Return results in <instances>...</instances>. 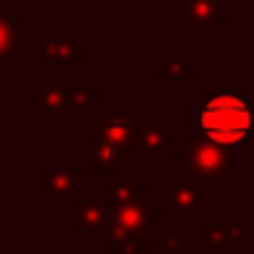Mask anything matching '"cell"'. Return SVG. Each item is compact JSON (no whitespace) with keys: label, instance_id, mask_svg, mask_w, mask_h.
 Returning a JSON list of instances; mask_svg holds the SVG:
<instances>
[{"label":"cell","instance_id":"cell-15","mask_svg":"<svg viewBox=\"0 0 254 254\" xmlns=\"http://www.w3.org/2000/svg\"><path fill=\"white\" fill-rule=\"evenodd\" d=\"M134 150L128 148H118V145H110V142H99V145H88L82 150V156L88 161H96L99 167H115L121 161H128Z\"/></svg>","mask_w":254,"mask_h":254},{"label":"cell","instance_id":"cell-10","mask_svg":"<svg viewBox=\"0 0 254 254\" xmlns=\"http://www.w3.org/2000/svg\"><path fill=\"white\" fill-rule=\"evenodd\" d=\"M85 178L71 170L68 161H61L58 170L47 175V197H82Z\"/></svg>","mask_w":254,"mask_h":254},{"label":"cell","instance_id":"cell-17","mask_svg":"<svg viewBox=\"0 0 254 254\" xmlns=\"http://www.w3.org/2000/svg\"><path fill=\"white\" fill-rule=\"evenodd\" d=\"M145 246H148V232H131L121 249L123 254H145Z\"/></svg>","mask_w":254,"mask_h":254},{"label":"cell","instance_id":"cell-4","mask_svg":"<svg viewBox=\"0 0 254 254\" xmlns=\"http://www.w3.org/2000/svg\"><path fill=\"white\" fill-rule=\"evenodd\" d=\"M134 121L137 112H99L93 121L85 123V134L96 137L99 142L134 150Z\"/></svg>","mask_w":254,"mask_h":254},{"label":"cell","instance_id":"cell-16","mask_svg":"<svg viewBox=\"0 0 254 254\" xmlns=\"http://www.w3.org/2000/svg\"><path fill=\"white\" fill-rule=\"evenodd\" d=\"M66 99H68V107H71L74 118L79 121L93 107V90L88 85H74V88H66Z\"/></svg>","mask_w":254,"mask_h":254},{"label":"cell","instance_id":"cell-3","mask_svg":"<svg viewBox=\"0 0 254 254\" xmlns=\"http://www.w3.org/2000/svg\"><path fill=\"white\" fill-rule=\"evenodd\" d=\"M131 232H156V199L139 189L134 197L112 202V221L107 230L110 246H123Z\"/></svg>","mask_w":254,"mask_h":254},{"label":"cell","instance_id":"cell-8","mask_svg":"<svg viewBox=\"0 0 254 254\" xmlns=\"http://www.w3.org/2000/svg\"><path fill=\"white\" fill-rule=\"evenodd\" d=\"M33 58L36 61H58L61 63V71L68 74L74 63L82 61V39L79 36H58V39H50L47 44H41L33 52Z\"/></svg>","mask_w":254,"mask_h":254},{"label":"cell","instance_id":"cell-1","mask_svg":"<svg viewBox=\"0 0 254 254\" xmlns=\"http://www.w3.org/2000/svg\"><path fill=\"white\" fill-rule=\"evenodd\" d=\"M194 131L230 150L243 148L254 137V107L243 88L213 90L194 112Z\"/></svg>","mask_w":254,"mask_h":254},{"label":"cell","instance_id":"cell-18","mask_svg":"<svg viewBox=\"0 0 254 254\" xmlns=\"http://www.w3.org/2000/svg\"><path fill=\"white\" fill-rule=\"evenodd\" d=\"M161 246L167 249L170 254H183V235H178V232H167V235H161Z\"/></svg>","mask_w":254,"mask_h":254},{"label":"cell","instance_id":"cell-11","mask_svg":"<svg viewBox=\"0 0 254 254\" xmlns=\"http://www.w3.org/2000/svg\"><path fill=\"white\" fill-rule=\"evenodd\" d=\"M22 14L0 11V61H17L22 52Z\"/></svg>","mask_w":254,"mask_h":254},{"label":"cell","instance_id":"cell-6","mask_svg":"<svg viewBox=\"0 0 254 254\" xmlns=\"http://www.w3.org/2000/svg\"><path fill=\"white\" fill-rule=\"evenodd\" d=\"M134 145L145 148L148 161H156L161 148L170 145V123H161L153 110L137 112V121H134Z\"/></svg>","mask_w":254,"mask_h":254},{"label":"cell","instance_id":"cell-12","mask_svg":"<svg viewBox=\"0 0 254 254\" xmlns=\"http://www.w3.org/2000/svg\"><path fill=\"white\" fill-rule=\"evenodd\" d=\"M183 17L191 19L197 36H205L210 25L221 19L219 0H183Z\"/></svg>","mask_w":254,"mask_h":254},{"label":"cell","instance_id":"cell-14","mask_svg":"<svg viewBox=\"0 0 254 254\" xmlns=\"http://www.w3.org/2000/svg\"><path fill=\"white\" fill-rule=\"evenodd\" d=\"M243 241V227H221V224H208V232H199L194 238L197 246H241Z\"/></svg>","mask_w":254,"mask_h":254},{"label":"cell","instance_id":"cell-5","mask_svg":"<svg viewBox=\"0 0 254 254\" xmlns=\"http://www.w3.org/2000/svg\"><path fill=\"white\" fill-rule=\"evenodd\" d=\"M170 205L183 221H194V213L208 205V186L199 183L191 172H172L170 175Z\"/></svg>","mask_w":254,"mask_h":254},{"label":"cell","instance_id":"cell-7","mask_svg":"<svg viewBox=\"0 0 254 254\" xmlns=\"http://www.w3.org/2000/svg\"><path fill=\"white\" fill-rule=\"evenodd\" d=\"M33 112L36 121L47 123V121H77L68 107L66 99V88H33Z\"/></svg>","mask_w":254,"mask_h":254},{"label":"cell","instance_id":"cell-13","mask_svg":"<svg viewBox=\"0 0 254 254\" xmlns=\"http://www.w3.org/2000/svg\"><path fill=\"white\" fill-rule=\"evenodd\" d=\"M170 82L194 85V63L186 61L181 50H172V55L159 63V85H170Z\"/></svg>","mask_w":254,"mask_h":254},{"label":"cell","instance_id":"cell-2","mask_svg":"<svg viewBox=\"0 0 254 254\" xmlns=\"http://www.w3.org/2000/svg\"><path fill=\"white\" fill-rule=\"evenodd\" d=\"M183 164L186 172L197 175L208 183H232V164H230V148L202 137L199 131H191L183 137Z\"/></svg>","mask_w":254,"mask_h":254},{"label":"cell","instance_id":"cell-9","mask_svg":"<svg viewBox=\"0 0 254 254\" xmlns=\"http://www.w3.org/2000/svg\"><path fill=\"white\" fill-rule=\"evenodd\" d=\"M77 221L82 227V232L88 235H101L110 230L112 221V199H101V197H90L82 202V208L77 210Z\"/></svg>","mask_w":254,"mask_h":254}]
</instances>
